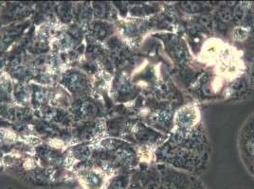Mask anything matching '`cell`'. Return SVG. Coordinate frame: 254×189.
<instances>
[{
	"instance_id": "1",
	"label": "cell",
	"mask_w": 254,
	"mask_h": 189,
	"mask_svg": "<svg viewBox=\"0 0 254 189\" xmlns=\"http://www.w3.org/2000/svg\"><path fill=\"white\" fill-rule=\"evenodd\" d=\"M59 79L60 84L63 85L64 88L75 96L83 97L91 95L93 87L89 77L85 72L76 69H68L60 75Z\"/></svg>"
},
{
	"instance_id": "2",
	"label": "cell",
	"mask_w": 254,
	"mask_h": 189,
	"mask_svg": "<svg viewBox=\"0 0 254 189\" xmlns=\"http://www.w3.org/2000/svg\"><path fill=\"white\" fill-rule=\"evenodd\" d=\"M74 169L77 180L84 189H105L110 179L102 168L80 166Z\"/></svg>"
},
{
	"instance_id": "3",
	"label": "cell",
	"mask_w": 254,
	"mask_h": 189,
	"mask_svg": "<svg viewBox=\"0 0 254 189\" xmlns=\"http://www.w3.org/2000/svg\"><path fill=\"white\" fill-rule=\"evenodd\" d=\"M86 38L97 43L106 41L112 33V26L107 22L95 20L91 22L86 28Z\"/></svg>"
},
{
	"instance_id": "4",
	"label": "cell",
	"mask_w": 254,
	"mask_h": 189,
	"mask_svg": "<svg viewBox=\"0 0 254 189\" xmlns=\"http://www.w3.org/2000/svg\"><path fill=\"white\" fill-rule=\"evenodd\" d=\"M54 11L64 25H68L74 20V4L72 3H60L56 5Z\"/></svg>"
},
{
	"instance_id": "5",
	"label": "cell",
	"mask_w": 254,
	"mask_h": 189,
	"mask_svg": "<svg viewBox=\"0 0 254 189\" xmlns=\"http://www.w3.org/2000/svg\"><path fill=\"white\" fill-rule=\"evenodd\" d=\"M130 178L128 174H118L109 179L105 189H128Z\"/></svg>"
},
{
	"instance_id": "6",
	"label": "cell",
	"mask_w": 254,
	"mask_h": 189,
	"mask_svg": "<svg viewBox=\"0 0 254 189\" xmlns=\"http://www.w3.org/2000/svg\"><path fill=\"white\" fill-rule=\"evenodd\" d=\"M188 189H204V188H202L201 185H199V184H193L190 186Z\"/></svg>"
}]
</instances>
